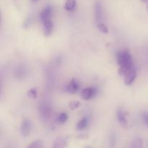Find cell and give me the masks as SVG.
I'll return each instance as SVG.
<instances>
[{
  "instance_id": "obj_6",
  "label": "cell",
  "mask_w": 148,
  "mask_h": 148,
  "mask_svg": "<svg viewBox=\"0 0 148 148\" xmlns=\"http://www.w3.org/2000/svg\"><path fill=\"white\" fill-rule=\"evenodd\" d=\"M52 14V9L50 6H48V7H45L42 12H40V20H41L42 23L46 21V20H51V16Z\"/></svg>"
},
{
  "instance_id": "obj_1",
  "label": "cell",
  "mask_w": 148,
  "mask_h": 148,
  "mask_svg": "<svg viewBox=\"0 0 148 148\" xmlns=\"http://www.w3.org/2000/svg\"><path fill=\"white\" fill-rule=\"evenodd\" d=\"M117 63L119 66L132 63V58L128 49L121 50L117 53L116 55Z\"/></svg>"
},
{
  "instance_id": "obj_8",
  "label": "cell",
  "mask_w": 148,
  "mask_h": 148,
  "mask_svg": "<svg viewBox=\"0 0 148 148\" xmlns=\"http://www.w3.org/2000/svg\"><path fill=\"white\" fill-rule=\"evenodd\" d=\"M79 90V84L75 79H72L66 86V91L69 93L74 94Z\"/></svg>"
},
{
  "instance_id": "obj_7",
  "label": "cell",
  "mask_w": 148,
  "mask_h": 148,
  "mask_svg": "<svg viewBox=\"0 0 148 148\" xmlns=\"http://www.w3.org/2000/svg\"><path fill=\"white\" fill-rule=\"evenodd\" d=\"M117 119H118L119 122L120 123L121 125H122L124 127H126L128 124L127 123V117H126V114L124 111H123L121 108H119L117 111Z\"/></svg>"
},
{
  "instance_id": "obj_19",
  "label": "cell",
  "mask_w": 148,
  "mask_h": 148,
  "mask_svg": "<svg viewBox=\"0 0 148 148\" xmlns=\"http://www.w3.org/2000/svg\"><path fill=\"white\" fill-rule=\"evenodd\" d=\"M97 27H98V30L101 32V33H104V34H107L108 33V28L105 24L103 23H99V24H97Z\"/></svg>"
},
{
  "instance_id": "obj_10",
  "label": "cell",
  "mask_w": 148,
  "mask_h": 148,
  "mask_svg": "<svg viewBox=\"0 0 148 148\" xmlns=\"http://www.w3.org/2000/svg\"><path fill=\"white\" fill-rule=\"evenodd\" d=\"M43 30H44V34L46 36H49L51 35L52 32H53V23H52L51 20H46V21L43 22Z\"/></svg>"
},
{
  "instance_id": "obj_21",
  "label": "cell",
  "mask_w": 148,
  "mask_h": 148,
  "mask_svg": "<svg viewBox=\"0 0 148 148\" xmlns=\"http://www.w3.org/2000/svg\"><path fill=\"white\" fill-rule=\"evenodd\" d=\"M79 103L78 101H72V102L69 103V106L72 109H75L79 106Z\"/></svg>"
},
{
  "instance_id": "obj_20",
  "label": "cell",
  "mask_w": 148,
  "mask_h": 148,
  "mask_svg": "<svg viewBox=\"0 0 148 148\" xmlns=\"http://www.w3.org/2000/svg\"><path fill=\"white\" fill-rule=\"evenodd\" d=\"M27 96L32 99L36 98L37 97V90L36 88H31V89L27 91Z\"/></svg>"
},
{
  "instance_id": "obj_11",
  "label": "cell",
  "mask_w": 148,
  "mask_h": 148,
  "mask_svg": "<svg viewBox=\"0 0 148 148\" xmlns=\"http://www.w3.org/2000/svg\"><path fill=\"white\" fill-rule=\"evenodd\" d=\"M26 74H27V70H26V68L23 65H20V66H18L16 68L14 75L18 79H23V78H24Z\"/></svg>"
},
{
  "instance_id": "obj_4",
  "label": "cell",
  "mask_w": 148,
  "mask_h": 148,
  "mask_svg": "<svg viewBox=\"0 0 148 148\" xmlns=\"http://www.w3.org/2000/svg\"><path fill=\"white\" fill-rule=\"evenodd\" d=\"M95 93H96V90L94 88H85L81 92V96H82V99L88 100L91 99L95 96Z\"/></svg>"
},
{
  "instance_id": "obj_5",
  "label": "cell",
  "mask_w": 148,
  "mask_h": 148,
  "mask_svg": "<svg viewBox=\"0 0 148 148\" xmlns=\"http://www.w3.org/2000/svg\"><path fill=\"white\" fill-rule=\"evenodd\" d=\"M95 17L97 24L101 23L103 20V7L99 1H97L95 4Z\"/></svg>"
},
{
  "instance_id": "obj_16",
  "label": "cell",
  "mask_w": 148,
  "mask_h": 148,
  "mask_svg": "<svg viewBox=\"0 0 148 148\" xmlns=\"http://www.w3.org/2000/svg\"><path fill=\"white\" fill-rule=\"evenodd\" d=\"M117 143L116 134L114 132L111 133L109 138V148H115Z\"/></svg>"
},
{
  "instance_id": "obj_14",
  "label": "cell",
  "mask_w": 148,
  "mask_h": 148,
  "mask_svg": "<svg viewBox=\"0 0 148 148\" xmlns=\"http://www.w3.org/2000/svg\"><path fill=\"white\" fill-rule=\"evenodd\" d=\"M76 6L75 0H66L64 4V9L67 11H72Z\"/></svg>"
},
{
  "instance_id": "obj_3",
  "label": "cell",
  "mask_w": 148,
  "mask_h": 148,
  "mask_svg": "<svg viewBox=\"0 0 148 148\" xmlns=\"http://www.w3.org/2000/svg\"><path fill=\"white\" fill-rule=\"evenodd\" d=\"M31 122L28 119H23L20 125V133L23 137H27L31 131Z\"/></svg>"
},
{
  "instance_id": "obj_25",
  "label": "cell",
  "mask_w": 148,
  "mask_h": 148,
  "mask_svg": "<svg viewBox=\"0 0 148 148\" xmlns=\"http://www.w3.org/2000/svg\"><path fill=\"white\" fill-rule=\"evenodd\" d=\"M147 12H148V4H147Z\"/></svg>"
},
{
  "instance_id": "obj_23",
  "label": "cell",
  "mask_w": 148,
  "mask_h": 148,
  "mask_svg": "<svg viewBox=\"0 0 148 148\" xmlns=\"http://www.w3.org/2000/svg\"><path fill=\"white\" fill-rule=\"evenodd\" d=\"M141 1L143 3H147L148 2V0H141Z\"/></svg>"
},
{
  "instance_id": "obj_22",
  "label": "cell",
  "mask_w": 148,
  "mask_h": 148,
  "mask_svg": "<svg viewBox=\"0 0 148 148\" xmlns=\"http://www.w3.org/2000/svg\"><path fill=\"white\" fill-rule=\"evenodd\" d=\"M143 116V119H144L145 122V124H147V126L148 127V114L147 113H144Z\"/></svg>"
},
{
  "instance_id": "obj_13",
  "label": "cell",
  "mask_w": 148,
  "mask_h": 148,
  "mask_svg": "<svg viewBox=\"0 0 148 148\" xmlns=\"http://www.w3.org/2000/svg\"><path fill=\"white\" fill-rule=\"evenodd\" d=\"M88 119L87 118V117H84V118H82V119L79 120V121H78L77 124V126H76L77 130H78V131H82V130H83L84 129L86 128V127L88 126Z\"/></svg>"
},
{
  "instance_id": "obj_15",
  "label": "cell",
  "mask_w": 148,
  "mask_h": 148,
  "mask_svg": "<svg viewBox=\"0 0 148 148\" xmlns=\"http://www.w3.org/2000/svg\"><path fill=\"white\" fill-rule=\"evenodd\" d=\"M132 148H143V141L140 137H136L132 142Z\"/></svg>"
},
{
  "instance_id": "obj_12",
  "label": "cell",
  "mask_w": 148,
  "mask_h": 148,
  "mask_svg": "<svg viewBox=\"0 0 148 148\" xmlns=\"http://www.w3.org/2000/svg\"><path fill=\"white\" fill-rule=\"evenodd\" d=\"M134 66L132 63L131 64H127L122 65V66H120L119 69L118 73L119 75H122V76H124L130 69H132V67Z\"/></svg>"
},
{
  "instance_id": "obj_26",
  "label": "cell",
  "mask_w": 148,
  "mask_h": 148,
  "mask_svg": "<svg viewBox=\"0 0 148 148\" xmlns=\"http://www.w3.org/2000/svg\"><path fill=\"white\" fill-rule=\"evenodd\" d=\"M86 148H91V147H87Z\"/></svg>"
},
{
  "instance_id": "obj_17",
  "label": "cell",
  "mask_w": 148,
  "mask_h": 148,
  "mask_svg": "<svg viewBox=\"0 0 148 148\" xmlns=\"http://www.w3.org/2000/svg\"><path fill=\"white\" fill-rule=\"evenodd\" d=\"M43 143L41 140H36L32 142L26 148H43Z\"/></svg>"
},
{
  "instance_id": "obj_9",
  "label": "cell",
  "mask_w": 148,
  "mask_h": 148,
  "mask_svg": "<svg viewBox=\"0 0 148 148\" xmlns=\"http://www.w3.org/2000/svg\"><path fill=\"white\" fill-rule=\"evenodd\" d=\"M66 145H67V142H66V138L64 137H58L53 143V148H65Z\"/></svg>"
},
{
  "instance_id": "obj_2",
  "label": "cell",
  "mask_w": 148,
  "mask_h": 148,
  "mask_svg": "<svg viewBox=\"0 0 148 148\" xmlns=\"http://www.w3.org/2000/svg\"><path fill=\"white\" fill-rule=\"evenodd\" d=\"M136 77H137V70H136L135 67L133 66L132 69L124 76V84L127 86L131 85L135 80Z\"/></svg>"
},
{
  "instance_id": "obj_18",
  "label": "cell",
  "mask_w": 148,
  "mask_h": 148,
  "mask_svg": "<svg viewBox=\"0 0 148 148\" xmlns=\"http://www.w3.org/2000/svg\"><path fill=\"white\" fill-rule=\"evenodd\" d=\"M68 119V116L66 113H62L59 115L57 118V121L59 124H64L65 122H66Z\"/></svg>"
},
{
  "instance_id": "obj_24",
  "label": "cell",
  "mask_w": 148,
  "mask_h": 148,
  "mask_svg": "<svg viewBox=\"0 0 148 148\" xmlns=\"http://www.w3.org/2000/svg\"><path fill=\"white\" fill-rule=\"evenodd\" d=\"M39 1V0H31L32 2H36V1Z\"/></svg>"
}]
</instances>
